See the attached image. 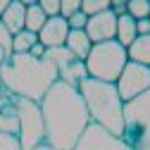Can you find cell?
<instances>
[{
	"instance_id": "6da1fadb",
	"label": "cell",
	"mask_w": 150,
	"mask_h": 150,
	"mask_svg": "<svg viewBox=\"0 0 150 150\" xmlns=\"http://www.w3.org/2000/svg\"><path fill=\"white\" fill-rule=\"evenodd\" d=\"M41 115L45 124V145L52 150H74L91 126V117L79 88L64 81H55L41 100Z\"/></svg>"
},
{
	"instance_id": "7a4b0ae2",
	"label": "cell",
	"mask_w": 150,
	"mask_h": 150,
	"mask_svg": "<svg viewBox=\"0 0 150 150\" xmlns=\"http://www.w3.org/2000/svg\"><path fill=\"white\" fill-rule=\"evenodd\" d=\"M55 81H60L57 67L48 57H31V55H10L0 64V86L7 88L12 96L26 98L38 103L45 98V93L52 88Z\"/></svg>"
},
{
	"instance_id": "3957f363",
	"label": "cell",
	"mask_w": 150,
	"mask_h": 150,
	"mask_svg": "<svg viewBox=\"0 0 150 150\" xmlns=\"http://www.w3.org/2000/svg\"><path fill=\"white\" fill-rule=\"evenodd\" d=\"M79 93L86 103L88 117L93 124L103 126L112 136H124V100L119 98L115 83H105L98 79H83Z\"/></svg>"
},
{
	"instance_id": "277c9868",
	"label": "cell",
	"mask_w": 150,
	"mask_h": 150,
	"mask_svg": "<svg viewBox=\"0 0 150 150\" xmlns=\"http://www.w3.org/2000/svg\"><path fill=\"white\" fill-rule=\"evenodd\" d=\"M126 62H129L126 48L119 45L117 41H105V43H96L91 48L83 64H86V71L91 79H98L105 83H117Z\"/></svg>"
},
{
	"instance_id": "5b68a950",
	"label": "cell",
	"mask_w": 150,
	"mask_h": 150,
	"mask_svg": "<svg viewBox=\"0 0 150 150\" xmlns=\"http://www.w3.org/2000/svg\"><path fill=\"white\" fill-rule=\"evenodd\" d=\"M124 143L134 150H150V91L124 103Z\"/></svg>"
},
{
	"instance_id": "8992f818",
	"label": "cell",
	"mask_w": 150,
	"mask_h": 150,
	"mask_svg": "<svg viewBox=\"0 0 150 150\" xmlns=\"http://www.w3.org/2000/svg\"><path fill=\"white\" fill-rule=\"evenodd\" d=\"M19 107V145L22 150H38L41 145H45V124H43V115H41V105L19 98L17 103Z\"/></svg>"
},
{
	"instance_id": "52a82bcc",
	"label": "cell",
	"mask_w": 150,
	"mask_h": 150,
	"mask_svg": "<svg viewBox=\"0 0 150 150\" xmlns=\"http://www.w3.org/2000/svg\"><path fill=\"white\" fill-rule=\"evenodd\" d=\"M117 93L124 103L136 100L138 96L150 91V67L136 64V62H126L122 76L117 79Z\"/></svg>"
},
{
	"instance_id": "ba28073f",
	"label": "cell",
	"mask_w": 150,
	"mask_h": 150,
	"mask_svg": "<svg viewBox=\"0 0 150 150\" xmlns=\"http://www.w3.org/2000/svg\"><path fill=\"white\" fill-rule=\"evenodd\" d=\"M43 57H48L55 67H57V76L60 81L79 88L83 79H88V71H86V64L81 60H76L74 55L67 50V48H52V50H45Z\"/></svg>"
},
{
	"instance_id": "9c48e42d",
	"label": "cell",
	"mask_w": 150,
	"mask_h": 150,
	"mask_svg": "<svg viewBox=\"0 0 150 150\" xmlns=\"http://www.w3.org/2000/svg\"><path fill=\"white\" fill-rule=\"evenodd\" d=\"M74 150H134V148H129L124 143V138L112 136L110 131L91 122V126L83 131V136L79 138Z\"/></svg>"
},
{
	"instance_id": "30bf717a",
	"label": "cell",
	"mask_w": 150,
	"mask_h": 150,
	"mask_svg": "<svg viewBox=\"0 0 150 150\" xmlns=\"http://www.w3.org/2000/svg\"><path fill=\"white\" fill-rule=\"evenodd\" d=\"M86 36L91 38V43H105V41H115L117 36V14L112 10H105L96 17H88V24H86Z\"/></svg>"
},
{
	"instance_id": "8fae6325",
	"label": "cell",
	"mask_w": 150,
	"mask_h": 150,
	"mask_svg": "<svg viewBox=\"0 0 150 150\" xmlns=\"http://www.w3.org/2000/svg\"><path fill=\"white\" fill-rule=\"evenodd\" d=\"M19 98L0 86V134H19Z\"/></svg>"
},
{
	"instance_id": "7c38bea8",
	"label": "cell",
	"mask_w": 150,
	"mask_h": 150,
	"mask_svg": "<svg viewBox=\"0 0 150 150\" xmlns=\"http://www.w3.org/2000/svg\"><path fill=\"white\" fill-rule=\"evenodd\" d=\"M69 36V24L64 17H50L45 22V26L38 31V43L45 48V50H52V48H64V41Z\"/></svg>"
},
{
	"instance_id": "4fadbf2b",
	"label": "cell",
	"mask_w": 150,
	"mask_h": 150,
	"mask_svg": "<svg viewBox=\"0 0 150 150\" xmlns=\"http://www.w3.org/2000/svg\"><path fill=\"white\" fill-rule=\"evenodd\" d=\"M0 22L7 26V31L12 36H17L19 31H24V22H26V5L22 0H10V7L5 10V14L0 17Z\"/></svg>"
},
{
	"instance_id": "5bb4252c",
	"label": "cell",
	"mask_w": 150,
	"mask_h": 150,
	"mask_svg": "<svg viewBox=\"0 0 150 150\" xmlns=\"http://www.w3.org/2000/svg\"><path fill=\"white\" fill-rule=\"evenodd\" d=\"M64 48H67L76 60L86 62L93 43H91V38L86 36V31H71V29H69V36H67V41H64Z\"/></svg>"
},
{
	"instance_id": "9a60e30c",
	"label": "cell",
	"mask_w": 150,
	"mask_h": 150,
	"mask_svg": "<svg viewBox=\"0 0 150 150\" xmlns=\"http://www.w3.org/2000/svg\"><path fill=\"white\" fill-rule=\"evenodd\" d=\"M138 38V31H136V19L134 17H129V14H122L117 17V36H115V41L124 48H129L131 43H134Z\"/></svg>"
},
{
	"instance_id": "2e32d148",
	"label": "cell",
	"mask_w": 150,
	"mask_h": 150,
	"mask_svg": "<svg viewBox=\"0 0 150 150\" xmlns=\"http://www.w3.org/2000/svg\"><path fill=\"white\" fill-rule=\"evenodd\" d=\"M126 52H129V62L150 67V33L148 36H138V38L126 48Z\"/></svg>"
},
{
	"instance_id": "e0dca14e",
	"label": "cell",
	"mask_w": 150,
	"mask_h": 150,
	"mask_svg": "<svg viewBox=\"0 0 150 150\" xmlns=\"http://www.w3.org/2000/svg\"><path fill=\"white\" fill-rule=\"evenodd\" d=\"M22 3L26 5V22H24V29L31 31V33H38V31L45 26L48 17L43 14V10H41L38 3H33V0H22Z\"/></svg>"
},
{
	"instance_id": "ac0fdd59",
	"label": "cell",
	"mask_w": 150,
	"mask_h": 150,
	"mask_svg": "<svg viewBox=\"0 0 150 150\" xmlns=\"http://www.w3.org/2000/svg\"><path fill=\"white\" fill-rule=\"evenodd\" d=\"M38 43V33H31V31H19L17 36H12V52L14 55H26L31 52V48Z\"/></svg>"
},
{
	"instance_id": "d6986e66",
	"label": "cell",
	"mask_w": 150,
	"mask_h": 150,
	"mask_svg": "<svg viewBox=\"0 0 150 150\" xmlns=\"http://www.w3.org/2000/svg\"><path fill=\"white\" fill-rule=\"evenodd\" d=\"M126 14L134 17V19H150V3L145 0H129L126 3Z\"/></svg>"
},
{
	"instance_id": "ffe728a7",
	"label": "cell",
	"mask_w": 150,
	"mask_h": 150,
	"mask_svg": "<svg viewBox=\"0 0 150 150\" xmlns=\"http://www.w3.org/2000/svg\"><path fill=\"white\" fill-rule=\"evenodd\" d=\"M12 55V33L7 31V26L0 22V64Z\"/></svg>"
},
{
	"instance_id": "44dd1931",
	"label": "cell",
	"mask_w": 150,
	"mask_h": 150,
	"mask_svg": "<svg viewBox=\"0 0 150 150\" xmlns=\"http://www.w3.org/2000/svg\"><path fill=\"white\" fill-rule=\"evenodd\" d=\"M105 10H110L107 0H81V12L86 17H96V14L105 12Z\"/></svg>"
},
{
	"instance_id": "7402d4cb",
	"label": "cell",
	"mask_w": 150,
	"mask_h": 150,
	"mask_svg": "<svg viewBox=\"0 0 150 150\" xmlns=\"http://www.w3.org/2000/svg\"><path fill=\"white\" fill-rule=\"evenodd\" d=\"M76 12H81V0H60V17L69 19Z\"/></svg>"
},
{
	"instance_id": "603a6c76",
	"label": "cell",
	"mask_w": 150,
	"mask_h": 150,
	"mask_svg": "<svg viewBox=\"0 0 150 150\" xmlns=\"http://www.w3.org/2000/svg\"><path fill=\"white\" fill-rule=\"evenodd\" d=\"M41 10H43V14L48 17H60V0H41Z\"/></svg>"
},
{
	"instance_id": "cb8c5ba5",
	"label": "cell",
	"mask_w": 150,
	"mask_h": 150,
	"mask_svg": "<svg viewBox=\"0 0 150 150\" xmlns=\"http://www.w3.org/2000/svg\"><path fill=\"white\" fill-rule=\"evenodd\" d=\"M0 150H22L19 138L12 134H0Z\"/></svg>"
},
{
	"instance_id": "d4e9b609",
	"label": "cell",
	"mask_w": 150,
	"mask_h": 150,
	"mask_svg": "<svg viewBox=\"0 0 150 150\" xmlns=\"http://www.w3.org/2000/svg\"><path fill=\"white\" fill-rule=\"evenodd\" d=\"M136 31H138V36H148L150 33V19H138L136 22Z\"/></svg>"
},
{
	"instance_id": "484cf974",
	"label": "cell",
	"mask_w": 150,
	"mask_h": 150,
	"mask_svg": "<svg viewBox=\"0 0 150 150\" xmlns=\"http://www.w3.org/2000/svg\"><path fill=\"white\" fill-rule=\"evenodd\" d=\"M29 55H31V57H38V60H41L43 55H45V48H43L41 43H36V45L31 48V52H29Z\"/></svg>"
},
{
	"instance_id": "4316f807",
	"label": "cell",
	"mask_w": 150,
	"mask_h": 150,
	"mask_svg": "<svg viewBox=\"0 0 150 150\" xmlns=\"http://www.w3.org/2000/svg\"><path fill=\"white\" fill-rule=\"evenodd\" d=\"M10 7V0H0V17L5 14V10Z\"/></svg>"
},
{
	"instance_id": "83f0119b",
	"label": "cell",
	"mask_w": 150,
	"mask_h": 150,
	"mask_svg": "<svg viewBox=\"0 0 150 150\" xmlns=\"http://www.w3.org/2000/svg\"><path fill=\"white\" fill-rule=\"evenodd\" d=\"M38 150H52V148H50V145H41Z\"/></svg>"
}]
</instances>
